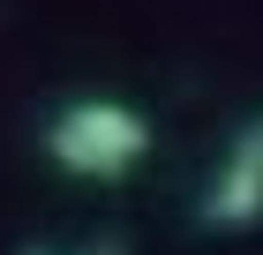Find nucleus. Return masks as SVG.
Segmentation results:
<instances>
[{"label":"nucleus","mask_w":263,"mask_h":255,"mask_svg":"<svg viewBox=\"0 0 263 255\" xmlns=\"http://www.w3.org/2000/svg\"><path fill=\"white\" fill-rule=\"evenodd\" d=\"M143 150H151V120L121 98H76L45 120V158L83 180H121Z\"/></svg>","instance_id":"nucleus-1"},{"label":"nucleus","mask_w":263,"mask_h":255,"mask_svg":"<svg viewBox=\"0 0 263 255\" xmlns=\"http://www.w3.org/2000/svg\"><path fill=\"white\" fill-rule=\"evenodd\" d=\"M256 218H263V113L241 120V135L203 195V225H256Z\"/></svg>","instance_id":"nucleus-2"},{"label":"nucleus","mask_w":263,"mask_h":255,"mask_svg":"<svg viewBox=\"0 0 263 255\" xmlns=\"http://www.w3.org/2000/svg\"><path fill=\"white\" fill-rule=\"evenodd\" d=\"M23 255H61V248H53V240H23Z\"/></svg>","instance_id":"nucleus-3"}]
</instances>
